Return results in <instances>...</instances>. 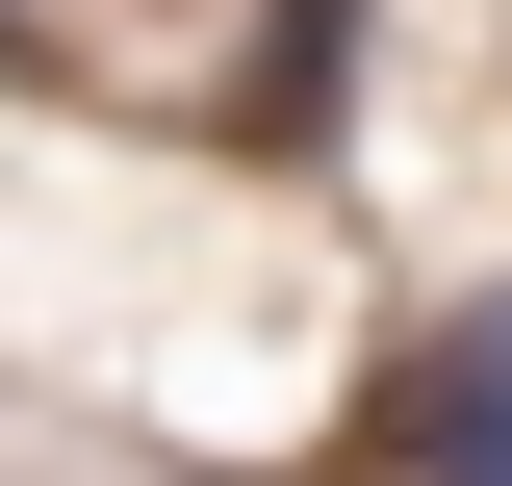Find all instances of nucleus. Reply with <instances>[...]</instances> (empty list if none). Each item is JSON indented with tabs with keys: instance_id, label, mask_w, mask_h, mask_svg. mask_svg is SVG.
<instances>
[{
	"instance_id": "obj_2",
	"label": "nucleus",
	"mask_w": 512,
	"mask_h": 486,
	"mask_svg": "<svg viewBox=\"0 0 512 486\" xmlns=\"http://www.w3.org/2000/svg\"><path fill=\"white\" fill-rule=\"evenodd\" d=\"M308 26H333V0H308Z\"/></svg>"
},
{
	"instance_id": "obj_1",
	"label": "nucleus",
	"mask_w": 512,
	"mask_h": 486,
	"mask_svg": "<svg viewBox=\"0 0 512 486\" xmlns=\"http://www.w3.org/2000/svg\"><path fill=\"white\" fill-rule=\"evenodd\" d=\"M384 486H512V282L384 384Z\"/></svg>"
}]
</instances>
